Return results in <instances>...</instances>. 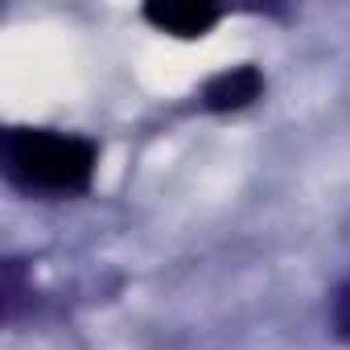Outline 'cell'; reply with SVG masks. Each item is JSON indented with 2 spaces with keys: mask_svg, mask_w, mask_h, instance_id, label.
Listing matches in <instances>:
<instances>
[{
  "mask_svg": "<svg viewBox=\"0 0 350 350\" xmlns=\"http://www.w3.org/2000/svg\"><path fill=\"white\" fill-rule=\"evenodd\" d=\"M5 182L25 198H79L91 190L99 169V144L79 132L9 128L0 144Z\"/></svg>",
  "mask_w": 350,
  "mask_h": 350,
  "instance_id": "cell-1",
  "label": "cell"
},
{
  "mask_svg": "<svg viewBox=\"0 0 350 350\" xmlns=\"http://www.w3.org/2000/svg\"><path fill=\"white\" fill-rule=\"evenodd\" d=\"M140 17L169 38L194 42V38H206L223 21V9L211 5V0H148L140 9Z\"/></svg>",
  "mask_w": 350,
  "mask_h": 350,
  "instance_id": "cell-2",
  "label": "cell"
},
{
  "mask_svg": "<svg viewBox=\"0 0 350 350\" xmlns=\"http://www.w3.org/2000/svg\"><path fill=\"white\" fill-rule=\"evenodd\" d=\"M264 87H268V83H264V70L252 66V62H239V66H231V70L211 75L206 87H202V95H198V103H202L206 111H215V116H227V111L252 107V103L264 95Z\"/></svg>",
  "mask_w": 350,
  "mask_h": 350,
  "instance_id": "cell-3",
  "label": "cell"
},
{
  "mask_svg": "<svg viewBox=\"0 0 350 350\" xmlns=\"http://www.w3.org/2000/svg\"><path fill=\"white\" fill-rule=\"evenodd\" d=\"M329 329H334V338L342 346H350V276L329 297Z\"/></svg>",
  "mask_w": 350,
  "mask_h": 350,
  "instance_id": "cell-4",
  "label": "cell"
},
{
  "mask_svg": "<svg viewBox=\"0 0 350 350\" xmlns=\"http://www.w3.org/2000/svg\"><path fill=\"white\" fill-rule=\"evenodd\" d=\"M21 272H25L21 260H5V325L17 321L21 301H25V297H21V293H25V288H21Z\"/></svg>",
  "mask_w": 350,
  "mask_h": 350,
  "instance_id": "cell-5",
  "label": "cell"
}]
</instances>
